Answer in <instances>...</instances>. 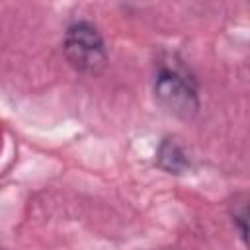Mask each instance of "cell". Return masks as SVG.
<instances>
[{
  "instance_id": "7a4b0ae2",
  "label": "cell",
  "mask_w": 250,
  "mask_h": 250,
  "mask_svg": "<svg viewBox=\"0 0 250 250\" xmlns=\"http://www.w3.org/2000/svg\"><path fill=\"white\" fill-rule=\"evenodd\" d=\"M64 55L78 70H96L105 62L102 35L88 21L72 23L64 37Z\"/></svg>"
},
{
  "instance_id": "6da1fadb",
  "label": "cell",
  "mask_w": 250,
  "mask_h": 250,
  "mask_svg": "<svg viewBox=\"0 0 250 250\" xmlns=\"http://www.w3.org/2000/svg\"><path fill=\"white\" fill-rule=\"evenodd\" d=\"M154 98L172 115L188 119L199 109L197 86L178 66H160L154 78Z\"/></svg>"
},
{
  "instance_id": "3957f363",
  "label": "cell",
  "mask_w": 250,
  "mask_h": 250,
  "mask_svg": "<svg viewBox=\"0 0 250 250\" xmlns=\"http://www.w3.org/2000/svg\"><path fill=\"white\" fill-rule=\"evenodd\" d=\"M158 166L170 174H182L188 166H189V160H188V154L184 152V148L174 141V139H166L162 141L160 148H158Z\"/></svg>"
}]
</instances>
